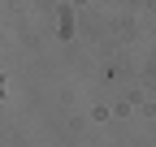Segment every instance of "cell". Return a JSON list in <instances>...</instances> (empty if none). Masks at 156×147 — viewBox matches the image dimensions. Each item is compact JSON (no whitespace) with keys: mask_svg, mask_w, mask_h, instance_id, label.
<instances>
[]
</instances>
